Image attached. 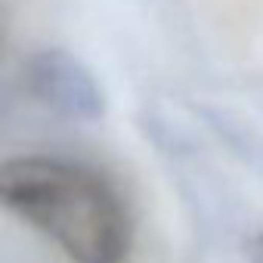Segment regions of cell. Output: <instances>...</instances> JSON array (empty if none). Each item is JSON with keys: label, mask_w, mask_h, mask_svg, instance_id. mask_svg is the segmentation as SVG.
<instances>
[{"label": "cell", "mask_w": 263, "mask_h": 263, "mask_svg": "<svg viewBox=\"0 0 263 263\" xmlns=\"http://www.w3.org/2000/svg\"><path fill=\"white\" fill-rule=\"evenodd\" d=\"M0 201L68 263H127L134 251V217L121 189L87 161L10 158L0 171Z\"/></svg>", "instance_id": "cell-1"}, {"label": "cell", "mask_w": 263, "mask_h": 263, "mask_svg": "<svg viewBox=\"0 0 263 263\" xmlns=\"http://www.w3.org/2000/svg\"><path fill=\"white\" fill-rule=\"evenodd\" d=\"M34 84L41 87V96L53 105H62L78 115H96L99 96L90 81V74H81L78 65L65 56L47 53L34 65Z\"/></svg>", "instance_id": "cell-2"}]
</instances>
